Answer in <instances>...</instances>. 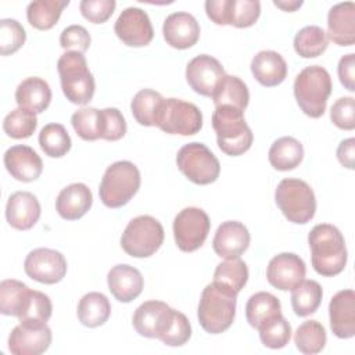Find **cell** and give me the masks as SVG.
Listing matches in <instances>:
<instances>
[{
	"label": "cell",
	"instance_id": "6da1fadb",
	"mask_svg": "<svg viewBox=\"0 0 355 355\" xmlns=\"http://www.w3.org/2000/svg\"><path fill=\"white\" fill-rule=\"evenodd\" d=\"M312 266L316 273L333 277L347 265L348 252L341 232L330 223H319L308 234Z\"/></svg>",
	"mask_w": 355,
	"mask_h": 355
},
{
	"label": "cell",
	"instance_id": "7a4b0ae2",
	"mask_svg": "<svg viewBox=\"0 0 355 355\" xmlns=\"http://www.w3.org/2000/svg\"><path fill=\"white\" fill-rule=\"evenodd\" d=\"M237 294L209 283L201 293L197 316L201 327L209 334H219L227 330L236 316Z\"/></svg>",
	"mask_w": 355,
	"mask_h": 355
},
{
	"label": "cell",
	"instance_id": "3957f363",
	"mask_svg": "<svg viewBox=\"0 0 355 355\" xmlns=\"http://www.w3.org/2000/svg\"><path fill=\"white\" fill-rule=\"evenodd\" d=\"M244 111L229 105L215 107L212 128L216 133L218 147L227 155L237 157L252 146L254 135L244 119Z\"/></svg>",
	"mask_w": 355,
	"mask_h": 355
},
{
	"label": "cell",
	"instance_id": "277c9868",
	"mask_svg": "<svg viewBox=\"0 0 355 355\" xmlns=\"http://www.w3.org/2000/svg\"><path fill=\"white\" fill-rule=\"evenodd\" d=\"M331 78L320 65L304 68L294 80V97L301 111L311 118H320L331 93Z\"/></svg>",
	"mask_w": 355,
	"mask_h": 355
},
{
	"label": "cell",
	"instance_id": "5b68a950",
	"mask_svg": "<svg viewBox=\"0 0 355 355\" xmlns=\"http://www.w3.org/2000/svg\"><path fill=\"white\" fill-rule=\"evenodd\" d=\"M57 69L60 73L61 89L67 100L78 105H85L92 101L96 83L82 53L65 51L58 58Z\"/></svg>",
	"mask_w": 355,
	"mask_h": 355
},
{
	"label": "cell",
	"instance_id": "8992f818",
	"mask_svg": "<svg viewBox=\"0 0 355 355\" xmlns=\"http://www.w3.org/2000/svg\"><path fill=\"white\" fill-rule=\"evenodd\" d=\"M140 172L130 161H116L111 164L101 179L98 196L108 208L126 205L140 189Z\"/></svg>",
	"mask_w": 355,
	"mask_h": 355
},
{
	"label": "cell",
	"instance_id": "52a82bcc",
	"mask_svg": "<svg viewBox=\"0 0 355 355\" xmlns=\"http://www.w3.org/2000/svg\"><path fill=\"white\" fill-rule=\"evenodd\" d=\"M275 201L282 214L293 223L305 225L316 212V198L311 186L301 179H283L275 191Z\"/></svg>",
	"mask_w": 355,
	"mask_h": 355
},
{
	"label": "cell",
	"instance_id": "ba28073f",
	"mask_svg": "<svg viewBox=\"0 0 355 355\" xmlns=\"http://www.w3.org/2000/svg\"><path fill=\"white\" fill-rule=\"evenodd\" d=\"M164 236L159 220L150 215H140L126 225L121 237V247L130 257L147 258L159 250Z\"/></svg>",
	"mask_w": 355,
	"mask_h": 355
},
{
	"label": "cell",
	"instance_id": "9c48e42d",
	"mask_svg": "<svg viewBox=\"0 0 355 355\" xmlns=\"http://www.w3.org/2000/svg\"><path fill=\"white\" fill-rule=\"evenodd\" d=\"M155 126L169 135L191 136L201 130L202 114L193 103L173 97L164 98L159 105Z\"/></svg>",
	"mask_w": 355,
	"mask_h": 355
},
{
	"label": "cell",
	"instance_id": "30bf717a",
	"mask_svg": "<svg viewBox=\"0 0 355 355\" xmlns=\"http://www.w3.org/2000/svg\"><path fill=\"white\" fill-rule=\"evenodd\" d=\"M179 171L196 184L214 183L220 173V164L215 154L202 143L184 144L176 155Z\"/></svg>",
	"mask_w": 355,
	"mask_h": 355
},
{
	"label": "cell",
	"instance_id": "8fae6325",
	"mask_svg": "<svg viewBox=\"0 0 355 355\" xmlns=\"http://www.w3.org/2000/svg\"><path fill=\"white\" fill-rule=\"evenodd\" d=\"M211 220L207 212L197 207L183 208L173 220V237L179 250L193 252L207 240Z\"/></svg>",
	"mask_w": 355,
	"mask_h": 355
},
{
	"label": "cell",
	"instance_id": "7c38bea8",
	"mask_svg": "<svg viewBox=\"0 0 355 355\" xmlns=\"http://www.w3.org/2000/svg\"><path fill=\"white\" fill-rule=\"evenodd\" d=\"M176 309L157 300L143 302L133 313L132 322L135 330L147 338H158L162 341L173 323Z\"/></svg>",
	"mask_w": 355,
	"mask_h": 355
},
{
	"label": "cell",
	"instance_id": "4fadbf2b",
	"mask_svg": "<svg viewBox=\"0 0 355 355\" xmlns=\"http://www.w3.org/2000/svg\"><path fill=\"white\" fill-rule=\"evenodd\" d=\"M65 257L51 248H35L32 250L24 262L25 273L43 284H55L67 275Z\"/></svg>",
	"mask_w": 355,
	"mask_h": 355
},
{
	"label": "cell",
	"instance_id": "5bb4252c",
	"mask_svg": "<svg viewBox=\"0 0 355 355\" xmlns=\"http://www.w3.org/2000/svg\"><path fill=\"white\" fill-rule=\"evenodd\" d=\"M226 72L222 64L208 55L200 54L189 61L186 67V80L189 86L198 94L205 97H212Z\"/></svg>",
	"mask_w": 355,
	"mask_h": 355
},
{
	"label": "cell",
	"instance_id": "9a60e30c",
	"mask_svg": "<svg viewBox=\"0 0 355 355\" xmlns=\"http://www.w3.org/2000/svg\"><path fill=\"white\" fill-rule=\"evenodd\" d=\"M115 35L126 46L143 47L151 43L154 29L146 11L139 7L125 8L114 25Z\"/></svg>",
	"mask_w": 355,
	"mask_h": 355
},
{
	"label": "cell",
	"instance_id": "2e32d148",
	"mask_svg": "<svg viewBox=\"0 0 355 355\" xmlns=\"http://www.w3.org/2000/svg\"><path fill=\"white\" fill-rule=\"evenodd\" d=\"M305 273V262L294 252L275 255L266 268V279L269 284L282 291H288L298 286L304 280Z\"/></svg>",
	"mask_w": 355,
	"mask_h": 355
},
{
	"label": "cell",
	"instance_id": "e0dca14e",
	"mask_svg": "<svg viewBox=\"0 0 355 355\" xmlns=\"http://www.w3.org/2000/svg\"><path fill=\"white\" fill-rule=\"evenodd\" d=\"M3 161L8 173L19 182H33L43 171L42 158L32 147L25 144L7 148Z\"/></svg>",
	"mask_w": 355,
	"mask_h": 355
},
{
	"label": "cell",
	"instance_id": "ac0fdd59",
	"mask_svg": "<svg viewBox=\"0 0 355 355\" xmlns=\"http://www.w3.org/2000/svg\"><path fill=\"white\" fill-rule=\"evenodd\" d=\"M250 240V232L241 222L226 220L218 226L212 248L220 258H239L248 248Z\"/></svg>",
	"mask_w": 355,
	"mask_h": 355
},
{
	"label": "cell",
	"instance_id": "d6986e66",
	"mask_svg": "<svg viewBox=\"0 0 355 355\" xmlns=\"http://www.w3.org/2000/svg\"><path fill=\"white\" fill-rule=\"evenodd\" d=\"M165 42L179 50L194 46L200 39V25L197 19L184 11L169 14L162 25Z\"/></svg>",
	"mask_w": 355,
	"mask_h": 355
},
{
	"label": "cell",
	"instance_id": "ffe728a7",
	"mask_svg": "<svg viewBox=\"0 0 355 355\" xmlns=\"http://www.w3.org/2000/svg\"><path fill=\"white\" fill-rule=\"evenodd\" d=\"M51 330L47 324L32 327L18 324L8 337V349L12 355H40L51 344Z\"/></svg>",
	"mask_w": 355,
	"mask_h": 355
},
{
	"label": "cell",
	"instance_id": "44dd1931",
	"mask_svg": "<svg viewBox=\"0 0 355 355\" xmlns=\"http://www.w3.org/2000/svg\"><path fill=\"white\" fill-rule=\"evenodd\" d=\"M330 327L338 338L355 336V293L351 288L341 290L333 295L329 304Z\"/></svg>",
	"mask_w": 355,
	"mask_h": 355
},
{
	"label": "cell",
	"instance_id": "7402d4cb",
	"mask_svg": "<svg viewBox=\"0 0 355 355\" xmlns=\"http://www.w3.org/2000/svg\"><path fill=\"white\" fill-rule=\"evenodd\" d=\"M40 212L39 200L29 191H15L7 200L6 219L17 230L32 229L39 220Z\"/></svg>",
	"mask_w": 355,
	"mask_h": 355
},
{
	"label": "cell",
	"instance_id": "603a6c76",
	"mask_svg": "<svg viewBox=\"0 0 355 355\" xmlns=\"http://www.w3.org/2000/svg\"><path fill=\"white\" fill-rule=\"evenodd\" d=\"M108 290L119 302H130L136 300L144 286V280L141 273L128 265V263H118L112 266L107 275Z\"/></svg>",
	"mask_w": 355,
	"mask_h": 355
},
{
	"label": "cell",
	"instance_id": "cb8c5ba5",
	"mask_svg": "<svg viewBox=\"0 0 355 355\" xmlns=\"http://www.w3.org/2000/svg\"><path fill=\"white\" fill-rule=\"evenodd\" d=\"M326 35L338 46L355 43V4L352 1L338 3L329 10Z\"/></svg>",
	"mask_w": 355,
	"mask_h": 355
},
{
	"label": "cell",
	"instance_id": "d4e9b609",
	"mask_svg": "<svg viewBox=\"0 0 355 355\" xmlns=\"http://www.w3.org/2000/svg\"><path fill=\"white\" fill-rule=\"evenodd\" d=\"M93 204V194L85 183H72L64 187L55 200V211L62 219L82 218Z\"/></svg>",
	"mask_w": 355,
	"mask_h": 355
},
{
	"label": "cell",
	"instance_id": "484cf974",
	"mask_svg": "<svg viewBox=\"0 0 355 355\" xmlns=\"http://www.w3.org/2000/svg\"><path fill=\"white\" fill-rule=\"evenodd\" d=\"M251 72L265 87L280 85L287 76L286 60L273 50H262L251 61Z\"/></svg>",
	"mask_w": 355,
	"mask_h": 355
},
{
	"label": "cell",
	"instance_id": "4316f807",
	"mask_svg": "<svg viewBox=\"0 0 355 355\" xmlns=\"http://www.w3.org/2000/svg\"><path fill=\"white\" fill-rule=\"evenodd\" d=\"M15 101L18 107L33 114H40L50 105L51 89L49 83L39 76L26 78L17 86Z\"/></svg>",
	"mask_w": 355,
	"mask_h": 355
},
{
	"label": "cell",
	"instance_id": "83f0119b",
	"mask_svg": "<svg viewBox=\"0 0 355 355\" xmlns=\"http://www.w3.org/2000/svg\"><path fill=\"white\" fill-rule=\"evenodd\" d=\"M302 158L304 147L291 136H283L275 140L268 153L270 165L277 171H291L302 162Z\"/></svg>",
	"mask_w": 355,
	"mask_h": 355
},
{
	"label": "cell",
	"instance_id": "f1b7e54d",
	"mask_svg": "<svg viewBox=\"0 0 355 355\" xmlns=\"http://www.w3.org/2000/svg\"><path fill=\"white\" fill-rule=\"evenodd\" d=\"M282 315V305L277 297L270 293L259 291L252 294L245 305V318L251 327L259 329L266 322Z\"/></svg>",
	"mask_w": 355,
	"mask_h": 355
},
{
	"label": "cell",
	"instance_id": "f546056e",
	"mask_svg": "<svg viewBox=\"0 0 355 355\" xmlns=\"http://www.w3.org/2000/svg\"><path fill=\"white\" fill-rule=\"evenodd\" d=\"M76 313L83 326L98 327L108 320L111 315V304L103 293L92 291L79 300Z\"/></svg>",
	"mask_w": 355,
	"mask_h": 355
},
{
	"label": "cell",
	"instance_id": "4dcf8cb0",
	"mask_svg": "<svg viewBox=\"0 0 355 355\" xmlns=\"http://www.w3.org/2000/svg\"><path fill=\"white\" fill-rule=\"evenodd\" d=\"M69 4V0H36L26 7L28 22L39 29H51L60 19L62 10Z\"/></svg>",
	"mask_w": 355,
	"mask_h": 355
},
{
	"label": "cell",
	"instance_id": "1f68e13d",
	"mask_svg": "<svg viewBox=\"0 0 355 355\" xmlns=\"http://www.w3.org/2000/svg\"><path fill=\"white\" fill-rule=\"evenodd\" d=\"M211 98L215 107L229 105L244 111L250 101V92L240 78L226 75Z\"/></svg>",
	"mask_w": 355,
	"mask_h": 355
},
{
	"label": "cell",
	"instance_id": "d6a6232c",
	"mask_svg": "<svg viewBox=\"0 0 355 355\" xmlns=\"http://www.w3.org/2000/svg\"><path fill=\"white\" fill-rule=\"evenodd\" d=\"M31 288L15 279L0 283V312L7 316H19L29 300Z\"/></svg>",
	"mask_w": 355,
	"mask_h": 355
},
{
	"label": "cell",
	"instance_id": "836d02e7",
	"mask_svg": "<svg viewBox=\"0 0 355 355\" xmlns=\"http://www.w3.org/2000/svg\"><path fill=\"white\" fill-rule=\"evenodd\" d=\"M323 290L316 280H302L291 290V306L297 316L305 318L316 312L322 302Z\"/></svg>",
	"mask_w": 355,
	"mask_h": 355
},
{
	"label": "cell",
	"instance_id": "e575fe53",
	"mask_svg": "<svg viewBox=\"0 0 355 355\" xmlns=\"http://www.w3.org/2000/svg\"><path fill=\"white\" fill-rule=\"evenodd\" d=\"M248 280L247 263L239 258L220 262L214 272V283L239 294Z\"/></svg>",
	"mask_w": 355,
	"mask_h": 355
},
{
	"label": "cell",
	"instance_id": "d590c367",
	"mask_svg": "<svg viewBox=\"0 0 355 355\" xmlns=\"http://www.w3.org/2000/svg\"><path fill=\"white\" fill-rule=\"evenodd\" d=\"M162 100L164 97L153 89L137 92L130 103V111L136 122L143 126H155Z\"/></svg>",
	"mask_w": 355,
	"mask_h": 355
},
{
	"label": "cell",
	"instance_id": "8d00e7d4",
	"mask_svg": "<svg viewBox=\"0 0 355 355\" xmlns=\"http://www.w3.org/2000/svg\"><path fill=\"white\" fill-rule=\"evenodd\" d=\"M329 44L326 32L318 25L304 26L294 36V50L302 58L319 57Z\"/></svg>",
	"mask_w": 355,
	"mask_h": 355
},
{
	"label": "cell",
	"instance_id": "74e56055",
	"mask_svg": "<svg viewBox=\"0 0 355 355\" xmlns=\"http://www.w3.org/2000/svg\"><path fill=\"white\" fill-rule=\"evenodd\" d=\"M327 341V334L322 323L318 320H305L294 334V343L300 352L313 355L320 352Z\"/></svg>",
	"mask_w": 355,
	"mask_h": 355
},
{
	"label": "cell",
	"instance_id": "f35d334b",
	"mask_svg": "<svg viewBox=\"0 0 355 355\" xmlns=\"http://www.w3.org/2000/svg\"><path fill=\"white\" fill-rule=\"evenodd\" d=\"M39 144L46 155L61 158L71 150L72 141L61 123H47L39 133Z\"/></svg>",
	"mask_w": 355,
	"mask_h": 355
},
{
	"label": "cell",
	"instance_id": "ab89813d",
	"mask_svg": "<svg viewBox=\"0 0 355 355\" xmlns=\"http://www.w3.org/2000/svg\"><path fill=\"white\" fill-rule=\"evenodd\" d=\"M51 312L53 305L50 297L42 291L32 290L22 313L18 316V320L19 324L39 327L47 323V320L51 318Z\"/></svg>",
	"mask_w": 355,
	"mask_h": 355
},
{
	"label": "cell",
	"instance_id": "60d3db41",
	"mask_svg": "<svg viewBox=\"0 0 355 355\" xmlns=\"http://www.w3.org/2000/svg\"><path fill=\"white\" fill-rule=\"evenodd\" d=\"M71 123L80 139L86 141L101 139V110L82 107L72 114Z\"/></svg>",
	"mask_w": 355,
	"mask_h": 355
},
{
	"label": "cell",
	"instance_id": "b9f144b4",
	"mask_svg": "<svg viewBox=\"0 0 355 355\" xmlns=\"http://www.w3.org/2000/svg\"><path fill=\"white\" fill-rule=\"evenodd\" d=\"M36 128H37L36 114L21 107L8 112L3 121V130L11 139L31 137L35 133Z\"/></svg>",
	"mask_w": 355,
	"mask_h": 355
},
{
	"label": "cell",
	"instance_id": "7bdbcfd3",
	"mask_svg": "<svg viewBox=\"0 0 355 355\" xmlns=\"http://www.w3.org/2000/svg\"><path fill=\"white\" fill-rule=\"evenodd\" d=\"M258 331L261 343L272 349L286 347L291 338V326L283 318V315H279L275 319L266 322L258 329Z\"/></svg>",
	"mask_w": 355,
	"mask_h": 355
},
{
	"label": "cell",
	"instance_id": "ee69618b",
	"mask_svg": "<svg viewBox=\"0 0 355 355\" xmlns=\"http://www.w3.org/2000/svg\"><path fill=\"white\" fill-rule=\"evenodd\" d=\"M26 40L24 26L12 18H3L0 21V53L8 55L19 50Z\"/></svg>",
	"mask_w": 355,
	"mask_h": 355
},
{
	"label": "cell",
	"instance_id": "f6af8a7d",
	"mask_svg": "<svg viewBox=\"0 0 355 355\" xmlns=\"http://www.w3.org/2000/svg\"><path fill=\"white\" fill-rule=\"evenodd\" d=\"M261 14V3L258 0H230L229 25L236 28L252 26Z\"/></svg>",
	"mask_w": 355,
	"mask_h": 355
},
{
	"label": "cell",
	"instance_id": "bcb514c9",
	"mask_svg": "<svg viewBox=\"0 0 355 355\" xmlns=\"http://www.w3.org/2000/svg\"><path fill=\"white\" fill-rule=\"evenodd\" d=\"M126 133V121L118 108L101 110V139L108 141L119 140Z\"/></svg>",
	"mask_w": 355,
	"mask_h": 355
},
{
	"label": "cell",
	"instance_id": "7dc6e473",
	"mask_svg": "<svg viewBox=\"0 0 355 355\" xmlns=\"http://www.w3.org/2000/svg\"><path fill=\"white\" fill-rule=\"evenodd\" d=\"M330 119L337 128L352 130L355 128V98L340 97L336 100L330 108Z\"/></svg>",
	"mask_w": 355,
	"mask_h": 355
},
{
	"label": "cell",
	"instance_id": "c3c4849f",
	"mask_svg": "<svg viewBox=\"0 0 355 355\" xmlns=\"http://www.w3.org/2000/svg\"><path fill=\"white\" fill-rule=\"evenodd\" d=\"M90 33L82 25H69L60 35V44L67 51L85 53L90 46Z\"/></svg>",
	"mask_w": 355,
	"mask_h": 355
},
{
	"label": "cell",
	"instance_id": "681fc988",
	"mask_svg": "<svg viewBox=\"0 0 355 355\" xmlns=\"http://www.w3.org/2000/svg\"><path fill=\"white\" fill-rule=\"evenodd\" d=\"M115 7V0H82L79 3L82 15L93 24L105 22L112 15Z\"/></svg>",
	"mask_w": 355,
	"mask_h": 355
},
{
	"label": "cell",
	"instance_id": "f907efd6",
	"mask_svg": "<svg viewBox=\"0 0 355 355\" xmlns=\"http://www.w3.org/2000/svg\"><path fill=\"white\" fill-rule=\"evenodd\" d=\"M191 337V326L189 319L184 313L176 311L175 319L172 326L169 327L168 333L162 338V343L169 347H180L189 341Z\"/></svg>",
	"mask_w": 355,
	"mask_h": 355
},
{
	"label": "cell",
	"instance_id": "816d5d0a",
	"mask_svg": "<svg viewBox=\"0 0 355 355\" xmlns=\"http://www.w3.org/2000/svg\"><path fill=\"white\" fill-rule=\"evenodd\" d=\"M337 73L341 85L347 90L354 92L355 90V54L354 53L345 54L340 58Z\"/></svg>",
	"mask_w": 355,
	"mask_h": 355
},
{
	"label": "cell",
	"instance_id": "f5cc1de1",
	"mask_svg": "<svg viewBox=\"0 0 355 355\" xmlns=\"http://www.w3.org/2000/svg\"><path fill=\"white\" fill-rule=\"evenodd\" d=\"M229 6L230 0L205 1V11L208 18L216 25H229Z\"/></svg>",
	"mask_w": 355,
	"mask_h": 355
},
{
	"label": "cell",
	"instance_id": "db71d44e",
	"mask_svg": "<svg viewBox=\"0 0 355 355\" xmlns=\"http://www.w3.org/2000/svg\"><path fill=\"white\" fill-rule=\"evenodd\" d=\"M337 159L348 169H354L355 165V139L349 137L343 140L337 147Z\"/></svg>",
	"mask_w": 355,
	"mask_h": 355
},
{
	"label": "cell",
	"instance_id": "11a10c76",
	"mask_svg": "<svg viewBox=\"0 0 355 355\" xmlns=\"http://www.w3.org/2000/svg\"><path fill=\"white\" fill-rule=\"evenodd\" d=\"M273 4L284 11H295L297 8H300L302 6V0H291V1H279V0H275Z\"/></svg>",
	"mask_w": 355,
	"mask_h": 355
}]
</instances>
